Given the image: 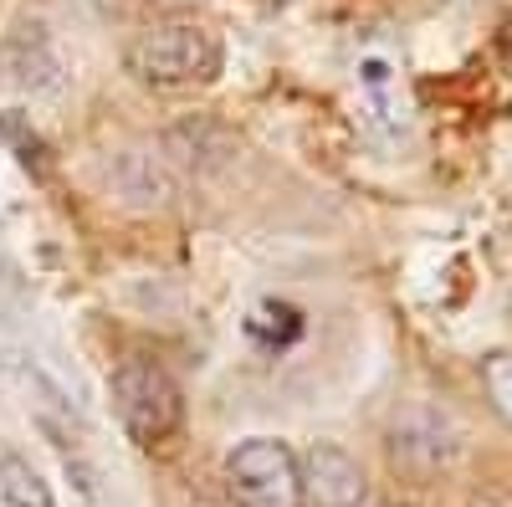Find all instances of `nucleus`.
I'll use <instances>...</instances> for the list:
<instances>
[{
	"instance_id": "2",
	"label": "nucleus",
	"mask_w": 512,
	"mask_h": 507,
	"mask_svg": "<svg viewBox=\"0 0 512 507\" xmlns=\"http://www.w3.org/2000/svg\"><path fill=\"white\" fill-rule=\"evenodd\" d=\"M113 415L134 446H164L185 426V390L154 359H123L108 379Z\"/></svg>"
},
{
	"instance_id": "6",
	"label": "nucleus",
	"mask_w": 512,
	"mask_h": 507,
	"mask_svg": "<svg viewBox=\"0 0 512 507\" xmlns=\"http://www.w3.org/2000/svg\"><path fill=\"white\" fill-rule=\"evenodd\" d=\"M482 390H487L492 410L512 426V354H487L482 359Z\"/></svg>"
},
{
	"instance_id": "5",
	"label": "nucleus",
	"mask_w": 512,
	"mask_h": 507,
	"mask_svg": "<svg viewBox=\"0 0 512 507\" xmlns=\"http://www.w3.org/2000/svg\"><path fill=\"white\" fill-rule=\"evenodd\" d=\"M0 497L11 507H57L47 477H41L26 456H0Z\"/></svg>"
},
{
	"instance_id": "3",
	"label": "nucleus",
	"mask_w": 512,
	"mask_h": 507,
	"mask_svg": "<svg viewBox=\"0 0 512 507\" xmlns=\"http://www.w3.org/2000/svg\"><path fill=\"white\" fill-rule=\"evenodd\" d=\"M226 487L236 507H303V467L277 436H251L226 456Z\"/></svg>"
},
{
	"instance_id": "8",
	"label": "nucleus",
	"mask_w": 512,
	"mask_h": 507,
	"mask_svg": "<svg viewBox=\"0 0 512 507\" xmlns=\"http://www.w3.org/2000/svg\"><path fill=\"white\" fill-rule=\"evenodd\" d=\"M466 507H512V487H482Z\"/></svg>"
},
{
	"instance_id": "4",
	"label": "nucleus",
	"mask_w": 512,
	"mask_h": 507,
	"mask_svg": "<svg viewBox=\"0 0 512 507\" xmlns=\"http://www.w3.org/2000/svg\"><path fill=\"white\" fill-rule=\"evenodd\" d=\"M297 467H303V507H364L369 477L344 446L313 441L297 456Z\"/></svg>"
},
{
	"instance_id": "7",
	"label": "nucleus",
	"mask_w": 512,
	"mask_h": 507,
	"mask_svg": "<svg viewBox=\"0 0 512 507\" xmlns=\"http://www.w3.org/2000/svg\"><path fill=\"white\" fill-rule=\"evenodd\" d=\"M21 308H26V282H21V272L6 257H0V318H11Z\"/></svg>"
},
{
	"instance_id": "1",
	"label": "nucleus",
	"mask_w": 512,
	"mask_h": 507,
	"mask_svg": "<svg viewBox=\"0 0 512 507\" xmlns=\"http://www.w3.org/2000/svg\"><path fill=\"white\" fill-rule=\"evenodd\" d=\"M123 67L134 72L144 88H195V82H216L226 67L221 36L200 21H164L128 41Z\"/></svg>"
}]
</instances>
